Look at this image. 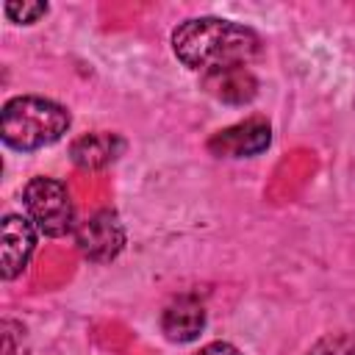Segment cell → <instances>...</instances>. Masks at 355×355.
Wrapping results in <instances>:
<instances>
[{
	"mask_svg": "<svg viewBox=\"0 0 355 355\" xmlns=\"http://www.w3.org/2000/svg\"><path fill=\"white\" fill-rule=\"evenodd\" d=\"M169 42L175 58L200 75L225 67H247L263 50L258 31L225 17H189L172 31Z\"/></svg>",
	"mask_w": 355,
	"mask_h": 355,
	"instance_id": "6da1fadb",
	"label": "cell"
},
{
	"mask_svg": "<svg viewBox=\"0 0 355 355\" xmlns=\"http://www.w3.org/2000/svg\"><path fill=\"white\" fill-rule=\"evenodd\" d=\"M72 128L67 105L42 94H17L3 103L0 139L14 153H36L61 141Z\"/></svg>",
	"mask_w": 355,
	"mask_h": 355,
	"instance_id": "7a4b0ae2",
	"label": "cell"
},
{
	"mask_svg": "<svg viewBox=\"0 0 355 355\" xmlns=\"http://www.w3.org/2000/svg\"><path fill=\"white\" fill-rule=\"evenodd\" d=\"M22 214L44 239H64L78 225L67 183L50 175H36L22 186Z\"/></svg>",
	"mask_w": 355,
	"mask_h": 355,
	"instance_id": "3957f363",
	"label": "cell"
},
{
	"mask_svg": "<svg viewBox=\"0 0 355 355\" xmlns=\"http://www.w3.org/2000/svg\"><path fill=\"white\" fill-rule=\"evenodd\" d=\"M75 247L89 263H111L128 244V230L114 208H97L75 225Z\"/></svg>",
	"mask_w": 355,
	"mask_h": 355,
	"instance_id": "277c9868",
	"label": "cell"
},
{
	"mask_svg": "<svg viewBox=\"0 0 355 355\" xmlns=\"http://www.w3.org/2000/svg\"><path fill=\"white\" fill-rule=\"evenodd\" d=\"M39 244V230L25 214H6L0 222V277L6 283L17 280Z\"/></svg>",
	"mask_w": 355,
	"mask_h": 355,
	"instance_id": "5b68a950",
	"label": "cell"
},
{
	"mask_svg": "<svg viewBox=\"0 0 355 355\" xmlns=\"http://www.w3.org/2000/svg\"><path fill=\"white\" fill-rule=\"evenodd\" d=\"M272 144V125L263 116H247L216 130L208 139V153L216 158H255Z\"/></svg>",
	"mask_w": 355,
	"mask_h": 355,
	"instance_id": "8992f818",
	"label": "cell"
},
{
	"mask_svg": "<svg viewBox=\"0 0 355 355\" xmlns=\"http://www.w3.org/2000/svg\"><path fill=\"white\" fill-rule=\"evenodd\" d=\"M205 324H208V311L194 294H180L161 311V333L172 344L197 341Z\"/></svg>",
	"mask_w": 355,
	"mask_h": 355,
	"instance_id": "52a82bcc",
	"label": "cell"
},
{
	"mask_svg": "<svg viewBox=\"0 0 355 355\" xmlns=\"http://www.w3.org/2000/svg\"><path fill=\"white\" fill-rule=\"evenodd\" d=\"M125 147H128L125 136H119L114 130H94V133H83V136L72 139L69 161L83 172H97V169L111 166L125 153Z\"/></svg>",
	"mask_w": 355,
	"mask_h": 355,
	"instance_id": "ba28073f",
	"label": "cell"
},
{
	"mask_svg": "<svg viewBox=\"0 0 355 355\" xmlns=\"http://www.w3.org/2000/svg\"><path fill=\"white\" fill-rule=\"evenodd\" d=\"M202 89L225 103V105H247L255 100L258 94V78L252 75L250 67H225V69H214V72H205L202 78Z\"/></svg>",
	"mask_w": 355,
	"mask_h": 355,
	"instance_id": "9c48e42d",
	"label": "cell"
},
{
	"mask_svg": "<svg viewBox=\"0 0 355 355\" xmlns=\"http://www.w3.org/2000/svg\"><path fill=\"white\" fill-rule=\"evenodd\" d=\"M50 6L39 0H8L3 3V14L14 25H36L42 17H47Z\"/></svg>",
	"mask_w": 355,
	"mask_h": 355,
	"instance_id": "30bf717a",
	"label": "cell"
},
{
	"mask_svg": "<svg viewBox=\"0 0 355 355\" xmlns=\"http://www.w3.org/2000/svg\"><path fill=\"white\" fill-rule=\"evenodd\" d=\"M305 355H355V336L349 333H327L308 347Z\"/></svg>",
	"mask_w": 355,
	"mask_h": 355,
	"instance_id": "8fae6325",
	"label": "cell"
},
{
	"mask_svg": "<svg viewBox=\"0 0 355 355\" xmlns=\"http://www.w3.org/2000/svg\"><path fill=\"white\" fill-rule=\"evenodd\" d=\"M0 330H3V355H28V336L22 322L3 319Z\"/></svg>",
	"mask_w": 355,
	"mask_h": 355,
	"instance_id": "7c38bea8",
	"label": "cell"
},
{
	"mask_svg": "<svg viewBox=\"0 0 355 355\" xmlns=\"http://www.w3.org/2000/svg\"><path fill=\"white\" fill-rule=\"evenodd\" d=\"M194 355H244L236 344H230V341H208L205 347H200Z\"/></svg>",
	"mask_w": 355,
	"mask_h": 355,
	"instance_id": "4fadbf2b",
	"label": "cell"
}]
</instances>
